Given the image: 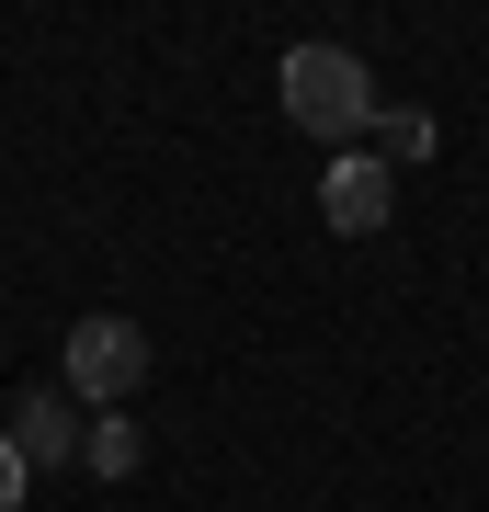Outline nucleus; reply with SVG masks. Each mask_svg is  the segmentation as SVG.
I'll list each match as a JSON object with an SVG mask.
<instances>
[{"label":"nucleus","mask_w":489,"mask_h":512,"mask_svg":"<svg viewBox=\"0 0 489 512\" xmlns=\"http://www.w3.org/2000/svg\"><path fill=\"white\" fill-rule=\"evenodd\" d=\"M273 92H285V114H296V126H308V137H330V148H342V137H364V126H376V114H387L376 69H364L353 46H330V35L285 46V69H273Z\"/></svg>","instance_id":"nucleus-1"},{"label":"nucleus","mask_w":489,"mask_h":512,"mask_svg":"<svg viewBox=\"0 0 489 512\" xmlns=\"http://www.w3.org/2000/svg\"><path fill=\"white\" fill-rule=\"evenodd\" d=\"M57 365H69L57 387H69V399H91V421H103V410H126L137 387H148V330L114 319V308H91V319L69 330V353H57Z\"/></svg>","instance_id":"nucleus-2"},{"label":"nucleus","mask_w":489,"mask_h":512,"mask_svg":"<svg viewBox=\"0 0 489 512\" xmlns=\"http://www.w3.org/2000/svg\"><path fill=\"white\" fill-rule=\"evenodd\" d=\"M387 205H399V171H387L376 148H342V160L319 171V217L342 228V239H376V228H387Z\"/></svg>","instance_id":"nucleus-3"},{"label":"nucleus","mask_w":489,"mask_h":512,"mask_svg":"<svg viewBox=\"0 0 489 512\" xmlns=\"http://www.w3.org/2000/svg\"><path fill=\"white\" fill-rule=\"evenodd\" d=\"M0 433H12V456H23V467H80L91 421H80V399H69V387H23Z\"/></svg>","instance_id":"nucleus-4"},{"label":"nucleus","mask_w":489,"mask_h":512,"mask_svg":"<svg viewBox=\"0 0 489 512\" xmlns=\"http://www.w3.org/2000/svg\"><path fill=\"white\" fill-rule=\"evenodd\" d=\"M80 467H91V478H137V467H148L137 421H126V410H103V421H91V444H80Z\"/></svg>","instance_id":"nucleus-5"},{"label":"nucleus","mask_w":489,"mask_h":512,"mask_svg":"<svg viewBox=\"0 0 489 512\" xmlns=\"http://www.w3.org/2000/svg\"><path fill=\"white\" fill-rule=\"evenodd\" d=\"M421 148H433V114L387 103V114H376V160H421Z\"/></svg>","instance_id":"nucleus-6"},{"label":"nucleus","mask_w":489,"mask_h":512,"mask_svg":"<svg viewBox=\"0 0 489 512\" xmlns=\"http://www.w3.org/2000/svg\"><path fill=\"white\" fill-rule=\"evenodd\" d=\"M23 490H35V467L12 456V433H0V512H23Z\"/></svg>","instance_id":"nucleus-7"}]
</instances>
